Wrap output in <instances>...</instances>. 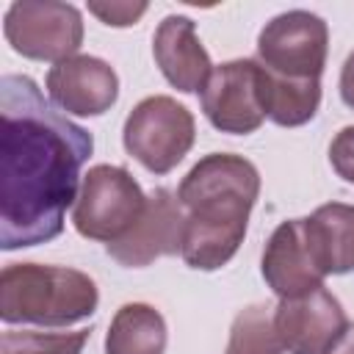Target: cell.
<instances>
[{
    "label": "cell",
    "instance_id": "cell-9",
    "mask_svg": "<svg viewBox=\"0 0 354 354\" xmlns=\"http://www.w3.org/2000/svg\"><path fill=\"white\" fill-rule=\"evenodd\" d=\"M274 329L288 354H329L348 329L340 301L321 285L304 296L282 299Z\"/></svg>",
    "mask_w": 354,
    "mask_h": 354
},
{
    "label": "cell",
    "instance_id": "cell-7",
    "mask_svg": "<svg viewBox=\"0 0 354 354\" xmlns=\"http://www.w3.org/2000/svg\"><path fill=\"white\" fill-rule=\"evenodd\" d=\"M326 22L310 11L274 17L257 39L260 64L285 80H321L326 64Z\"/></svg>",
    "mask_w": 354,
    "mask_h": 354
},
{
    "label": "cell",
    "instance_id": "cell-3",
    "mask_svg": "<svg viewBox=\"0 0 354 354\" xmlns=\"http://www.w3.org/2000/svg\"><path fill=\"white\" fill-rule=\"evenodd\" d=\"M97 301L94 279L77 268L11 263L0 274V318L6 324L66 326L88 318Z\"/></svg>",
    "mask_w": 354,
    "mask_h": 354
},
{
    "label": "cell",
    "instance_id": "cell-17",
    "mask_svg": "<svg viewBox=\"0 0 354 354\" xmlns=\"http://www.w3.org/2000/svg\"><path fill=\"white\" fill-rule=\"evenodd\" d=\"M227 354H282V340L274 329V315L268 307L252 304L235 315Z\"/></svg>",
    "mask_w": 354,
    "mask_h": 354
},
{
    "label": "cell",
    "instance_id": "cell-16",
    "mask_svg": "<svg viewBox=\"0 0 354 354\" xmlns=\"http://www.w3.org/2000/svg\"><path fill=\"white\" fill-rule=\"evenodd\" d=\"M318 102L321 80H285L266 69V116L271 122L282 127H299L315 116Z\"/></svg>",
    "mask_w": 354,
    "mask_h": 354
},
{
    "label": "cell",
    "instance_id": "cell-22",
    "mask_svg": "<svg viewBox=\"0 0 354 354\" xmlns=\"http://www.w3.org/2000/svg\"><path fill=\"white\" fill-rule=\"evenodd\" d=\"M329 354H354V326H348V329L343 332V337L337 340V346H335Z\"/></svg>",
    "mask_w": 354,
    "mask_h": 354
},
{
    "label": "cell",
    "instance_id": "cell-15",
    "mask_svg": "<svg viewBox=\"0 0 354 354\" xmlns=\"http://www.w3.org/2000/svg\"><path fill=\"white\" fill-rule=\"evenodd\" d=\"M163 348L166 321L155 307L133 301L116 310L108 326L105 354H163Z\"/></svg>",
    "mask_w": 354,
    "mask_h": 354
},
{
    "label": "cell",
    "instance_id": "cell-8",
    "mask_svg": "<svg viewBox=\"0 0 354 354\" xmlns=\"http://www.w3.org/2000/svg\"><path fill=\"white\" fill-rule=\"evenodd\" d=\"M202 111L221 133L246 136L266 119V69L260 61H227L202 88Z\"/></svg>",
    "mask_w": 354,
    "mask_h": 354
},
{
    "label": "cell",
    "instance_id": "cell-19",
    "mask_svg": "<svg viewBox=\"0 0 354 354\" xmlns=\"http://www.w3.org/2000/svg\"><path fill=\"white\" fill-rule=\"evenodd\" d=\"M88 11L100 17L105 25L127 28L138 22V17L147 11V3H88Z\"/></svg>",
    "mask_w": 354,
    "mask_h": 354
},
{
    "label": "cell",
    "instance_id": "cell-11",
    "mask_svg": "<svg viewBox=\"0 0 354 354\" xmlns=\"http://www.w3.org/2000/svg\"><path fill=\"white\" fill-rule=\"evenodd\" d=\"M50 100L75 116H100L119 97V77L102 58L72 55L47 72Z\"/></svg>",
    "mask_w": 354,
    "mask_h": 354
},
{
    "label": "cell",
    "instance_id": "cell-18",
    "mask_svg": "<svg viewBox=\"0 0 354 354\" xmlns=\"http://www.w3.org/2000/svg\"><path fill=\"white\" fill-rule=\"evenodd\" d=\"M86 340H88V329H77V332L6 329L0 337V354H80Z\"/></svg>",
    "mask_w": 354,
    "mask_h": 354
},
{
    "label": "cell",
    "instance_id": "cell-21",
    "mask_svg": "<svg viewBox=\"0 0 354 354\" xmlns=\"http://www.w3.org/2000/svg\"><path fill=\"white\" fill-rule=\"evenodd\" d=\"M340 97H343V102L354 111V53L346 58L343 72H340Z\"/></svg>",
    "mask_w": 354,
    "mask_h": 354
},
{
    "label": "cell",
    "instance_id": "cell-6",
    "mask_svg": "<svg viewBox=\"0 0 354 354\" xmlns=\"http://www.w3.org/2000/svg\"><path fill=\"white\" fill-rule=\"evenodd\" d=\"M8 44L33 61H66L83 41V17L69 3H11L3 22Z\"/></svg>",
    "mask_w": 354,
    "mask_h": 354
},
{
    "label": "cell",
    "instance_id": "cell-13",
    "mask_svg": "<svg viewBox=\"0 0 354 354\" xmlns=\"http://www.w3.org/2000/svg\"><path fill=\"white\" fill-rule=\"evenodd\" d=\"M152 53L163 77L185 94L202 91L213 75L210 55L188 17H166L155 30Z\"/></svg>",
    "mask_w": 354,
    "mask_h": 354
},
{
    "label": "cell",
    "instance_id": "cell-10",
    "mask_svg": "<svg viewBox=\"0 0 354 354\" xmlns=\"http://www.w3.org/2000/svg\"><path fill=\"white\" fill-rule=\"evenodd\" d=\"M183 230H185V210L180 199L171 191L158 188L152 191V196H147V207L138 224L124 238L108 243V254L122 266L141 268L149 266L155 257L177 254L183 249Z\"/></svg>",
    "mask_w": 354,
    "mask_h": 354
},
{
    "label": "cell",
    "instance_id": "cell-4",
    "mask_svg": "<svg viewBox=\"0 0 354 354\" xmlns=\"http://www.w3.org/2000/svg\"><path fill=\"white\" fill-rule=\"evenodd\" d=\"M144 207L147 196L130 171L122 166L100 163L83 177L72 221L83 238L113 243L138 224Z\"/></svg>",
    "mask_w": 354,
    "mask_h": 354
},
{
    "label": "cell",
    "instance_id": "cell-20",
    "mask_svg": "<svg viewBox=\"0 0 354 354\" xmlns=\"http://www.w3.org/2000/svg\"><path fill=\"white\" fill-rule=\"evenodd\" d=\"M329 160H332V169L343 180L354 183V127H343L332 138V144H329Z\"/></svg>",
    "mask_w": 354,
    "mask_h": 354
},
{
    "label": "cell",
    "instance_id": "cell-2",
    "mask_svg": "<svg viewBox=\"0 0 354 354\" xmlns=\"http://www.w3.org/2000/svg\"><path fill=\"white\" fill-rule=\"evenodd\" d=\"M257 194L260 174L246 158L230 152L205 155L177 188L185 210L183 260L202 271L221 268L246 235Z\"/></svg>",
    "mask_w": 354,
    "mask_h": 354
},
{
    "label": "cell",
    "instance_id": "cell-12",
    "mask_svg": "<svg viewBox=\"0 0 354 354\" xmlns=\"http://www.w3.org/2000/svg\"><path fill=\"white\" fill-rule=\"evenodd\" d=\"M263 277L279 299H296L324 285V271L310 252L301 218L282 221L274 230L263 252Z\"/></svg>",
    "mask_w": 354,
    "mask_h": 354
},
{
    "label": "cell",
    "instance_id": "cell-1",
    "mask_svg": "<svg viewBox=\"0 0 354 354\" xmlns=\"http://www.w3.org/2000/svg\"><path fill=\"white\" fill-rule=\"evenodd\" d=\"M91 133L61 116L25 75L0 80V246L47 243L77 202Z\"/></svg>",
    "mask_w": 354,
    "mask_h": 354
},
{
    "label": "cell",
    "instance_id": "cell-14",
    "mask_svg": "<svg viewBox=\"0 0 354 354\" xmlns=\"http://www.w3.org/2000/svg\"><path fill=\"white\" fill-rule=\"evenodd\" d=\"M301 221L310 252L324 277L354 271V205L329 202Z\"/></svg>",
    "mask_w": 354,
    "mask_h": 354
},
{
    "label": "cell",
    "instance_id": "cell-5",
    "mask_svg": "<svg viewBox=\"0 0 354 354\" xmlns=\"http://www.w3.org/2000/svg\"><path fill=\"white\" fill-rule=\"evenodd\" d=\"M194 116L171 97L141 100L124 122V149L152 174L171 171L194 147Z\"/></svg>",
    "mask_w": 354,
    "mask_h": 354
}]
</instances>
